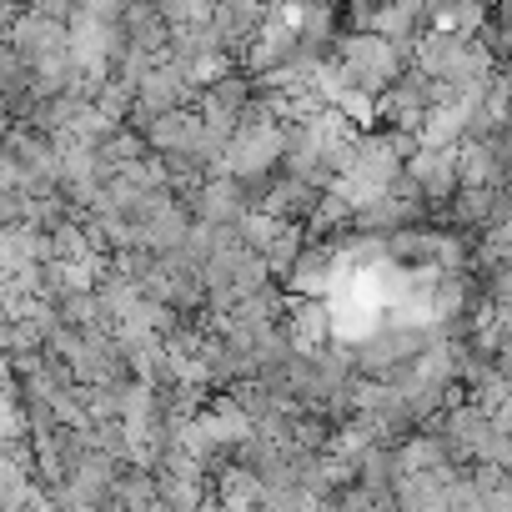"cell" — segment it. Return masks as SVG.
<instances>
[{
    "instance_id": "1",
    "label": "cell",
    "mask_w": 512,
    "mask_h": 512,
    "mask_svg": "<svg viewBox=\"0 0 512 512\" xmlns=\"http://www.w3.org/2000/svg\"><path fill=\"white\" fill-rule=\"evenodd\" d=\"M332 61L342 66L352 101H372V106L392 91V81H397L402 66H407V56H402L387 36H377V31H342Z\"/></svg>"
},
{
    "instance_id": "2",
    "label": "cell",
    "mask_w": 512,
    "mask_h": 512,
    "mask_svg": "<svg viewBox=\"0 0 512 512\" xmlns=\"http://www.w3.org/2000/svg\"><path fill=\"white\" fill-rule=\"evenodd\" d=\"M6 46H11L16 56H26V61H46L51 51L71 46V26L56 21V16H46L41 6H21V16H16L11 31H6Z\"/></svg>"
},
{
    "instance_id": "3",
    "label": "cell",
    "mask_w": 512,
    "mask_h": 512,
    "mask_svg": "<svg viewBox=\"0 0 512 512\" xmlns=\"http://www.w3.org/2000/svg\"><path fill=\"white\" fill-rule=\"evenodd\" d=\"M457 156H462V141H452V146H417V151L407 156V176L417 181V191H422L427 206L447 201V196L462 186V181H457Z\"/></svg>"
},
{
    "instance_id": "4",
    "label": "cell",
    "mask_w": 512,
    "mask_h": 512,
    "mask_svg": "<svg viewBox=\"0 0 512 512\" xmlns=\"http://www.w3.org/2000/svg\"><path fill=\"white\" fill-rule=\"evenodd\" d=\"M332 277H337V246L322 241V236H307L302 251H297V262L282 272L277 287H287L297 297H327L332 292Z\"/></svg>"
},
{
    "instance_id": "5",
    "label": "cell",
    "mask_w": 512,
    "mask_h": 512,
    "mask_svg": "<svg viewBox=\"0 0 512 512\" xmlns=\"http://www.w3.org/2000/svg\"><path fill=\"white\" fill-rule=\"evenodd\" d=\"M121 31H126L131 51H146V56H166V46H171V21L161 16L156 0H126Z\"/></svg>"
},
{
    "instance_id": "6",
    "label": "cell",
    "mask_w": 512,
    "mask_h": 512,
    "mask_svg": "<svg viewBox=\"0 0 512 512\" xmlns=\"http://www.w3.org/2000/svg\"><path fill=\"white\" fill-rule=\"evenodd\" d=\"M26 6H31V0H26Z\"/></svg>"
}]
</instances>
